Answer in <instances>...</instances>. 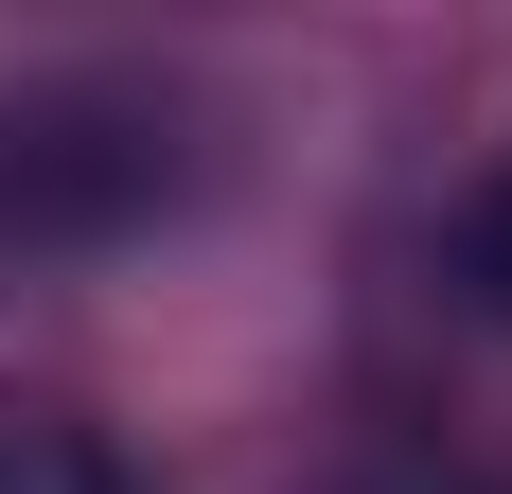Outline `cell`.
I'll list each match as a JSON object with an SVG mask.
<instances>
[{
    "instance_id": "obj_3",
    "label": "cell",
    "mask_w": 512,
    "mask_h": 494,
    "mask_svg": "<svg viewBox=\"0 0 512 494\" xmlns=\"http://www.w3.org/2000/svg\"><path fill=\"white\" fill-rule=\"evenodd\" d=\"M442 265H460V300L512 336V177H477V212H460V247H442Z\"/></svg>"
},
{
    "instance_id": "obj_2",
    "label": "cell",
    "mask_w": 512,
    "mask_h": 494,
    "mask_svg": "<svg viewBox=\"0 0 512 494\" xmlns=\"http://www.w3.org/2000/svg\"><path fill=\"white\" fill-rule=\"evenodd\" d=\"M0 494H142V459L106 442L89 406H18L0 389Z\"/></svg>"
},
{
    "instance_id": "obj_1",
    "label": "cell",
    "mask_w": 512,
    "mask_h": 494,
    "mask_svg": "<svg viewBox=\"0 0 512 494\" xmlns=\"http://www.w3.org/2000/svg\"><path fill=\"white\" fill-rule=\"evenodd\" d=\"M177 212V106L159 89H0V283L89 265Z\"/></svg>"
},
{
    "instance_id": "obj_4",
    "label": "cell",
    "mask_w": 512,
    "mask_h": 494,
    "mask_svg": "<svg viewBox=\"0 0 512 494\" xmlns=\"http://www.w3.org/2000/svg\"><path fill=\"white\" fill-rule=\"evenodd\" d=\"M389 494H512V477H389Z\"/></svg>"
}]
</instances>
